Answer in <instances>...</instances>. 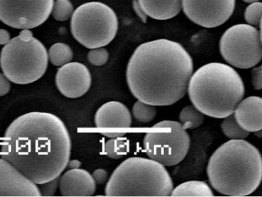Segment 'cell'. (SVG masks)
Instances as JSON below:
<instances>
[{"instance_id":"obj_1","label":"cell","mask_w":262,"mask_h":197,"mask_svg":"<svg viewBox=\"0 0 262 197\" xmlns=\"http://www.w3.org/2000/svg\"><path fill=\"white\" fill-rule=\"evenodd\" d=\"M0 155L37 185L60 177L67 168L72 140L64 121L49 112L20 115L8 126Z\"/></svg>"},{"instance_id":"obj_2","label":"cell","mask_w":262,"mask_h":197,"mask_svg":"<svg viewBox=\"0 0 262 197\" xmlns=\"http://www.w3.org/2000/svg\"><path fill=\"white\" fill-rule=\"evenodd\" d=\"M192 57L182 44L154 40L139 45L126 70L133 96L155 106L175 104L184 97L193 73Z\"/></svg>"},{"instance_id":"obj_3","label":"cell","mask_w":262,"mask_h":197,"mask_svg":"<svg viewBox=\"0 0 262 197\" xmlns=\"http://www.w3.org/2000/svg\"><path fill=\"white\" fill-rule=\"evenodd\" d=\"M209 183L225 196H246L262 181V155L245 139H231L219 147L207 166Z\"/></svg>"},{"instance_id":"obj_4","label":"cell","mask_w":262,"mask_h":197,"mask_svg":"<svg viewBox=\"0 0 262 197\" xmlns=\"http://www.w3.org/2000/svg\"><path fill=\"white\" fill-rule=\"evenodd\" d=\"M187 92L191 103L205 115L224 118L234 113L246 89L235 69L214 62L202 66L192 73Z\"/></svg>"},{"instance_id":"obj_5","label":"cell","mask_w":262,"mask_h":197,"mask_svg":"<svg viewBox=\"0 0 262 197\" xmlns=\"http://www.w3.org/2000/svg\"><path fill=\"white\" fill-rule=\"evenodd\" d=\"M173 182L165 166L151 158L133 157L114 170L106 184L107 196H169Z\"/></svg>"},{"instance_id":"obj_6","label":"cell","mask_w":262,"mask_h":197,"mask_svg":"<svg viewBox=\"0 0 262 197\" xmlns=\"http://www.w3.org/2000/svg\"><path fill=\"white\" fill-rule=\"evenodd\" d=\"M49 61L47 49L29 29H23L0 54L2 71L10 82L18 85L32 84L42 78Z\"/></svg>"},{"instance_id":"obj_7","label":"cell","mask_w":262,"mask_h":197,"mask_svg":"<svg viewBox=\"0 0 262 197\" xmlns=\"http://www.w3.org/2000/svg\"><path fill=\"white\" fill-rule=\"evenodd\" d=\"M118 30L115 11L101 2H89L78 6L71 18V32L78 43L89 49L110 44Z\"/></svg>"},{"instance_id":"obj_8","label":"cell","mask_w":262,"mask_h":197,"mask_svg":"<svg viewBox=\"0 0 262 197\" xmlns=\"http://www.w3.org/2000/svg\"><path fill=\"white\" fill-rule=\"evenodd\" d=\"M190 142L189 133L180 122L164 120L146 132L143 147L149 158L165 167H172L184 160Z\"/></svg>"},{"instance_id":"obj_9","label":"cell","mask_w":262,"mask_h":197,"mask_svg":"<svg viewBox=\"0 0 262 197\" xmlns=\"http://www.w3.org/2000/svg\"><path fill=\"white\" fill-rule=\"evenodd\" d=\"M222 57L240 69L255 67L262 59L260 32L249 24H238L226 31L220 42Z\"/></svg>"},{"instance_id":"obj_10","label":"cell","mask_w":262,"mask_h":197,"mask_svg":"<svg viewBox=\"0 0 262 197\" xmlns=\"http://www.w3.org/2000/svg\"><path fill=\"white\" fill-rule=\"evenodd\" d=\"M55 0H0V21L17 29L42 24L52 14Z\"/></svg>"},{"instance_id":"obj_11","label":"cell","mask_w":262,"mask_h":197,"mask_svg":"<svg viewBox=\"0 0 262 197\" xmlns=\"http://www.w3.org/2000/svg\"><path fill=\"white\" fill-rule=\"evenodd\" d=\"M235 0H183L185 15L202 27H218L228 21L235 9Z\"/></svg>"},{"instance_id":"obj_12","label":"cell","mask_w":262,"mask_h":197,"mask_svg":"<svg viewBox=\"0 0 262 197\" xmlns=\"http://www.w3.org/2000/svg\"><path fill=\"white\" fill-rule=\"evenodd\" d=\"M95 124L107 138H121L132 125V115L121 102H107L97 110Z\"/></svg>"},{"instance_id":"obj_13","label":"cell","mask_w":262,"mask_h":197,"mask_svg":"<svg viewBox=\"0 0 262 197\" xmlns=\"http://www.w3.org/2000/svg\"><path fill=\"white\" fill-rule=\"evenodd\" d=\"M90 70L84 64L70 62L61 66L55 75V84L58 91L67 98L81 97L92 87Z\"/></svg>"},{"instance_id":"obj_14","label":"cell","mask_w":262,"mask_h":197,"mask_svg":"<svg viewBox=\"0 0 262 197\" xmlns=\"http://www.w3.org/2000/svg\"><path fill=\"white\" fill-rule=\"evenodd\" d=\"M0 196H41L39 187L0 158Z\"/></svg>"},{"instance_id":"obj_15","label":"cell","mask_w":262,"mask_h":197,"mask_svg":"<svg viewBox=\"0 0 262 197\" xmlns=\"http://www.w3.org/2000/svg\"><path fill=\"white\" fill-rule=\"evenodd\" d=\"M59 190L63 196H92L96 192V183L87 170L71 169L60 178Z\"/></svg>"},{"instance_id":"obj_16","label":"cell","mask_w":262,"mask_h":197,"mask_svg":"<svg viewBox=\"0 0 262 197\" xmlns=\"http://www.w3.org/2000/svg\"><path fill=\"white\" fill-rule=\"evenodd\" d=\"M234 115L239 126L247 132L262 129V98L253 96L242 100Z\"/></svg>"},{"instance_id":"obj_17","label":"cell","mask_w":262,"mask_h":197,"mask_svg":"<svg viewBox=\"0 0 262 197\" xmlns=\"http://www.w3.org/2000/svg\"><path fill=\"white\" fill-rule=\"evenodd\" d=\"M147 16L156 20L174 18L183 9V0H138Z\"/></svg>"},{"instance_id":"obj_18","label":"cell","mask_w":262,"mask_h":197,"mask_svg":"<svg viewBox=\"0 0 262 197\" xmlns=\"http://www.w3.org/2000/svg\"><path fill=\"white\" fill-rule=\"evenodd\" d=\"M171 196H214L211 187L206 182L190 181L172 189Z\"/></svg>"},{"instance_id":"obj_19","label":"cell","mask_w":262,"mask_h":197,"mask_svg":"<svg viewBox=\"0 0 262 197\" xmlns=\"http://www.w3.org/2000/svg\"><path fill=\"white\" fill-rule=\"evenodd\" d=\"M48 53L49 61L56 67L66 65L73 59V51L64 43H55L49 48Z\"/></svg>"},{"instance_id":"obj_20","label":"cell","mask_w":262,"mask_h":197,"mask_svg":"<svg viewBox=\"0 0 262 197\" xmlns=\"http://www.w3.org/2000/svg\"><path fill=\"white\" fill-rule=\"evenodd\" d=\"M204 114L197 109L195 106H185L179 115L180 124L186 130L194 129L203 125L205 120Z\"/></svg>"},{"instance_id":"obj_21","label":"cell","mask_w":262,"mask_h":197,"mask_svg":"<svg viewBox=\"0 0 262 197\" xmlns=\"http://www.w3.org/2000/svg\"><path fill=\"white\" fill-rule=\"evenodd\" d=\"M221 128L224 135L230 139H246L249 135V132L239 126L233 114L224 118Z\"/></svg>"},{"instance_id":"obj_22","label":"cell","mask_w":262,"mask_h":197,"mask_svg":"<svg viewBox=\"0 0 262 197\" xmlns=\"http://www.w3.org/2000/svg\"><path fill=\"white\" fill-rule=\"evenodd\" d=\"M132 114L134 118L140 122H150L157 115V108L154 105L137 100L133 106Z\"/></svg>"},{"instance_id":"obj_23","label":"cell","mask_w":262,"mask_h":197,"mask_svg":"<svg viewBox=\"0 0 262 197\" xmlns=\"http://www.w3.org/2000/svg\"><path fill=\"white\" fill-rule=\"evenodd\" d=\"M128 144L125 139L121 138H110L106 141L104 152L112 159H120L127 155Z\"/></svg>"},{"instance_id":"obj_24","label":"cell","mask_w":262,"mask_h":197,"mask_svg":"<svg viewBox=\"0 0 262 197\" xmlns=\"http://www.w3.org/2000/svg\"><path fill=\"white\" fill-rule=\"evenodd\" d=\"M74 6L70 0H56L52 9V16L58 21H66L72 18Z\"/></svg>"},{"instance_id":"obj_25","label":"cell","mask_w":262,"mask_h":197,"mask_svg":"<svg viewBox=\"0 0 262 197\" xmlns=\"http://www.w3.org/2000/svg\"><path fill=\"white\" fill-rule=\"evenodd\" d=\"M245 18L250 26H260L262 19V3L255 2L251 3L245 12Z\"/></svg>"},{"instance_id":"obj_26","label":"cell","mask_w":262,"mask_h":197,"mask_svg":"<svg viewBox=\"0 0 262 197\" xmlns=\"http://www.w3.org/2000/svg\"><path fill=\"white\" fill-rule=\"evenodd\" d=\"M88 60L92 65L101 67L108 61L109 52L104 47L91 49L88 54Z\"/></svg>"},{"instance_id":"obj_27","label":"cell","mask_w":262,"mask_h":197,"mask_svg":"<svg viewBox=\"0 0 262 197\" xmlns=\"http://www.w3.org/2000/svg\"><path fill=\"white\" fill-rule=\"evenodd\" d=\"M60 177L49 181L40 184L39 190L41 192V196H53L56 193L57 189L59 187Z\"/></svg>"},{"instance_id":"obj_28","label":"cell","mask_w":262,"mask_h":197,"mask_svg":"<svg viewBox=\"0 0 262 197\" xmlns=\"http://www.w3.org/2000/svg\"><path fill=\"white\" fill-rule=\"evenodd\" d=\"M252 82L255 90H262V65L252 69Z\"/></svg>"},{"instance_id":"obj_29","label":"cell","mask_w":262,"mask_h":197,"mask_svg":"<svg viewBox=\"0 0 262 197\" xmlns=\"http://www.w3.org/2000/svg\"><path fill=\"white\" fill-rule=\"evenodd\" d=\"M92 175L96 184H104L108 181V174L104 169H97Z\"/></svg>"},{"instance_id":"obj_30","label":"cell","mask_w":262,"mask_h":197,"mask_svg":"<svg viewBox=\"0 0 262 197\" xmlns=\"http://www.w3.org/2000/svg\"><path fill=\"white\" fill-rule=\"evenodd\" d=\"M10 90V81L5 76L4 73H0V96L7 94Z\"/></svg>"},{"instance_id":"obj_31","label":"cell","mask_w":262,"mask_h":197,"mask_svg":"<svg viewBox=\"0 0 262 197\" xmlns=\"http://www.w3.org/2000/svg\"><path fill=\"white\" fill-rule=\"evenodd\" d=\"M133 7H134V11H135L137 15L141 18L142 21L143 22H146V19H147V15L145 13L144 11L142 9L138 0H134V2H133Z\"/></svg>"},{"instance_id":"obj_32","label":"cell","mask_w":262,"mask_h":197,"mask_svg":"<svg viewBox=\"0 0 262 197\" xmlns=\"http://www.w3.org/2000/svg\"><path fill=\"white\" fill-rule=\"evenodd\" d=\"M10 34L5 29H0V45H6L10 41Z\"/></svg>"},{"instance_id":"obj_33","label":"cell","mask_w":262,"mask_h":197,"mask_svg":"<svg viewBox=\"0 0 262 197\" xmlns=\"http://www.w3.org/2000/svg\"><path fill=\"white\" fill-rule=\"evenodd\" d=\"M81 162L78 160H71V161H69L68 163L67 167L69 168V170H71V169H78L81 167Z\"/></svg>"},{"instance_id":"obj_34","label":"cell","mask_w":262,"mask_h":197,"mask_svg":"<svg viewBox=\"0 0 262 197\" xmlns=\"http://www.w3.org/2000/svg\"><path fill=\"white\" fill-rule=\"evenodd\" d=\"M254 133H255V135L257 138H262V129L257 131V132H255Z\"/></svg>"},{"instance_id":"obj_35","label":"cell","mask_w":262,"mask_h":197,"mask_svg":"<svg viewBox=\"0 0 262 197\" xmlns=\"http://www.w3.org/2000/svg\"><path fill=\"white\" fill-rule=\"evenodd\" d=\"M243 1L246 2V3H255V2H258L259 0H243Z\"/></svg>"},{"instance_id":"obj_36","label":"cell","mask_w":262,"mask_h":197,"mask_svg":"<svg viewBox=\"0 0 262 197\" xmlns=\"http://www.w3.org/2000/svg\"><path fill=\"white\" fill-rule=\"evenodd\" d=\"M260 29H261V30H260V35H261V39L262 42V19L261 21V24H260Z\"/></svg>"}]
</instances>
